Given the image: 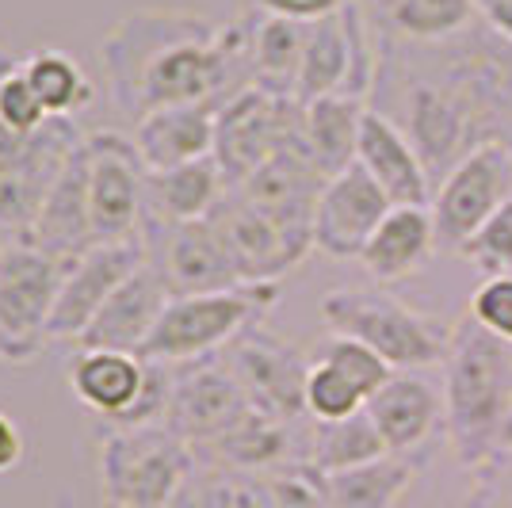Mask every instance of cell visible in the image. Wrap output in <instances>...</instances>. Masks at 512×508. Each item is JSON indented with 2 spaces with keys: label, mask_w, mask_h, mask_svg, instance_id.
<instances>
[{
  "label": "cell",
  "mask_w": 512,
  "mask_h": 508,
  "mask_svg": "<svg viewBox=\"0 0 512 508\" xmlns=\"http://www.w3.org/2000/svg\"><path fill=\"white\" fill-rule=\"evenodd\" d=\"M211 222L218 226L226 249L234 256L237 272L245 283H260V279H279L283 272H291L295 264L306 260V253L314 245H306L299 237L276 226L264 211H256L253 203H245L237 191H230L218 211L211 214Z\"/></svg>",
  "instance_id": "e0dca14e"
},
{
  "label": "cell",
  "mask_w": 512,
  "mask_h": 508,
  "mask_svg": "<svg viewBox=\"0 0 512 508\" xmlns=\"http://www.w3.org/2000/svg\"><path fill=\"white\" fill-rule=\"evenodd\" d=\"M226 363L237 375L241 390L260 413H272L279 421H310L306 417V375L310 360L287 340L272 337L268 329L253 325L249 333L226 348Z\"/></svg>",
  "instance_id": "5bb4252c"
},
{
  "label": "cell",
  "mask_w": 512,
  "mask_h": 508,
  "mask_svg": "<svg viewBox=\"0 0 512 508\" xmlns=\"http://www.w3.org/2000/svg\"><path fill=\"white\" fill-rule=\"evenodd\" d=\"M249 23H253V43H249L253 85L295 100V81H299L302 46H306V27L310 23L276 20V16H249Z\"/></svg>",
  "instance_id": "f546056e"
},
{
  "label": "cell",
  "mask_w": 512,
  "mask_h": 508,
  "mask_svg": "<svg viewBox=\"0 0 512 508\" xmlns=\"http://www.w3.org/2000/svg\"><path fill=\"white\" fill-rule=\"evenodd\" d=\"M169 302V283L146 260L115 295L107 298L104 310L92 318L77 348H115V352H134L138 356Z\"/></svg>",
  "instance_id": "ffe728a7"
},
{
  "label": "cell",
  "mask_w": 512,
  "mask_h": 508,
  "mask_svg": "<svg viewBox=\"0 0 512 508\" xmlns=\"http://www.w3.org/2000/svg\"><path fill=\"white\" fill-rule=\"evenodd\" d=\"M379 16L394 43L436 46L478 23V0H379Z\"/></svg>",
  "instance_id": "83f0119b"
},
{
  "label": "cell",
  "mask_w": 512,
  "mask_h": 508,
  "mask_svg": "<svg viewBox=\"0 0 512 508\" xmlns=\"http://www.w3.org/2000/svg\"><path fill=\"white\" fill-rule=\"evenodd\" d=\"M146 386V360L115 348H77L69 360V390L107 424H119Z\"/></svg>",
  "instance_id": "603a6c76"
},
{
  "label": "cell",
  "mask_w": 512,
  "mask_h": 508,
  "mask_svg": "<svg viewBox=\"0 0 512 508\" xmlns=\"http://www.w3.org/2000/svg\"><path fill=\"white\" fill-rule=\"evenodd\" d=\"M20 73L27 77V85L35 88L50 119H73L96 100V85L85 73V65L62 46H43V50L23 54Z\"/></svg>",
  "instance_id": "f1b7e54d"
},
{
  "label": "cell",
  "mask_w": 512,
  "mask_h": 508,
  "mask_svg": "<svg viewBox=\"0 0 512 508\" xmlns=\"http://www.w3.org/2000/svg\"><path fill=\"white\" fill-rule=\"evenodd\" d=\"M363 405H367V394L344 371L318 356L310 360V375H306V417L310 421H344V417L363 413Z\"/></svg>",
  "instance_id": "1f68e13d"
},
{
  "label": "cell",
  "mask_w": 512,
  "mask_h": 508,
  "mask_svg": "<svg viewBox=\"0 0 512 508\" xmlns=\"http://www.w3.org/2000/svg\"><path fill=\"white\" fill-rule=\"evenodd\" d=\"M512 402V344L463 314L451 321L444 360V432L455 459L478 470L497 455V432Z\"/></svg>",
  "instance_id": "7a4b0ae2"
},
{
  "label": "cell",
  "mask_w": 512,
  "mask_h": 508,
  "mask_svg": "<svg viewBox=\"0 0 512 508\" xmlns=\"http://www.w3.org/2000/svg\"><path fill=\"white\" fill-rule=\"evenodd\" d=\"M390 455L379 436V428L371 424L367 409L344 421H310V436H306V463L318 474H341V470H356L363 463H375Z\"/></svg>",
  "instance_id": "4dcf8cb0"
},
{
  "label": "cell",
  "mask_w": 512,
  "mask_h": 508,
  "mask_svg": "<svg viewBox=\"0 0 512 508\" xmlns=\"http://www.w3.org/2000/svg\"><path fill=\"white\" fill-rule=\"evenodd\" d=\"M470 474L474 482L463 508H512V455H493Z\"/></svg>",
  "instance_id": "8d00e7d4"
},
{
  "label": "cell",
  "mask_w": 512,
  "mask_h": 508,
  "mask_svg": "<svg viewBox=\"0 0 512 508\" xmlns=\"http://www.w3.org/2000/svg\"><path fill=\"white\" fill-rule=\"evenodd\" d=\"M65 264L35 241H0V363L27 367L50 344V314Z\"/></svg>",
  "instance_id": "8992f818"
},
{
  "label": "cell",
  "mask_w": 512,
  "mask_h": 508,
  "mask_svg": "<svg viewBox=\"0 0 512 508\" xmlns=\"http://www.w3.org/2000/svg\"><path fill=\"white\" fill-rule=\"evenodd\" d=\"M363 409L390 455H417L444 428V382L425 371H394Z\"/></svg>",
  "instance_id": "ac0fdd59"
},
{
  "label": "cell",
  "mask_w": 512,
  "mask_h": 508,
  "mask_svg": "<svg viewBox=\"0 0 512 508\" xmlns=\"http://www.w3.org/2000/svg\"><path fill=\"white\" fill-rule=\"evenodd\" d=\"M321 321L379 352L394 371H428L444 367L451 325L406 306L383 287H337L321 298Z\"/></svg>",
  "instance_id": "3957f363"
},
{
  "label": "cell",
  "mask_w": 512,
  "mask_h": 508,
  "mask_svg": "<svg viewBox=\"0 0 512 508\" xmlns=\"http://www.w3.org/2000/svg\"><path fill=\"white\" fill-rule=\"evenodd\" d=\"M478 20L512 46V0H478Z\"/></svg>",
  "instance_id": "ab89813d"
},
{
  "label": "cell",
  "mask_w": 512,
  "mask_h": 508,
  "mask_svg": "<svg viewBox=\"0 0 512 508\" xmlns=\"http://www.w3.org/2000/svg\"><path fill=\"white\" fill-rule=\"evenodd\" d=\"M192 447L165 424L111 428L100 444L107 508H169L192 474Z\"/></svg>",
  "instance_id": "5b68a950"
},
{
  "label": "cell",
  "mask_w": 512,
  "mask_h": 508,
  "mask_svg": "<svg viewBox=\"0 0 512 508\" xmlns=\"http://www.w3.org/2000/svg\"><path fill=\"white\" fill-rule=\"evenodd\" d=\"M379 65L383 46L375 43L363 0H356L337 16H325L306 27L295 100L310 104L321 96H352L367 104V96L379 85Z\"/></svg>",
  "instance_id": "52a82bcc"
},
{
  "label": "cell",
  "mask_w": 512,
  "mask_h": 508,
  "mask_svg": "<svg viewBox=\"0 0 512 508\" xmlns=\"http://www.w3.org/2000/svg\"><path fill=\"white\" fill-rule=\"evenodd\" d=\"M85 134L73 119H50L43 130L23 138L12 157H0V237H31L46 191L54 188L65 161L81 149Z\"/></svg>",
  "instance_id": "8fae6325"
},
{
  "label": "cell",
  "mask_w": 512,
  "mask_h": 508,
  "mask_svg": "<svg viewBox=\"0 0 512 508\" xmlns=\"http://www.w3.org/2000/svg\"><path fill=\"white\" fill-rule=\"evenodd\" d=\"M356 0H241L245 16H276V20L318 23L325 16H337Z\"/></svg>",
  "instance_id": "74e56055"
},
{
  "label": "cell",
  "mask_w": 512,
  "mask_h": 508,
  "mask_svg": "<svg viewBox=\"0 0 512 508\" xmlns=\"http://www.w3.org/2000/svg\"><path fill=\"white\" fill-rule=\"evenodd\" d=\"M27 241H35L43 253L54 260H77L88 245H96L92 237V211H88V153L85 142L81 149L65 161V169L58 172L54 188L46 191V203L39 211V222Z\"/></svg>",
  "instance_id": "7402d4cb"
},
{
  "label": "cell",
  "mask_w": 512,
  "mask_h": 508,
  "mask_svg": "<svg viewBox=\"0 0 512 508\" xmlns=\"http://www.w3.org/2000/svg\"><path fill=\"white\" fill-rule=\"evenodd\" d=\"M299 100L276 96L268 88H241L218 107V134H214V161L226 176V184L237 188L253 176L260 165H268L279 149H287L299 134Z\"/></svg>",
  "instance_id": "9c48e42d"
},
{
  "label": "cell",
  "mask_w": 512,
  "mask_h": 508,
  "mask_svg": "<svg viewBox=\"0 0 512 508\" xmlns=\"http://www.w3.org/2000/svg\"><path fill=\"white\" fill-rule=\"evenodd\" d=\"M386 191L360 169L348 165L344 172L329 176L314 207V249L333 260H360L363 245L379 230L390 214Z\"/></svg>",
  "instance_id": "2e32d148"
},
{
  "label": "cell",
  "mask_w": 512,
  "mask_h": 508,
  "mask_svg": "<svg viewBox=\"0 0 512 508\" xmlns=\"http://www.w3.org/2000/svg\"><path fill=\"white\" fill-rule=\"evenodd\" d=\"M314 356L325 363H333L337 371H344V375L367 394V402H371L386 386V379L394 375V367H390L379 352H371L367 344H360V340H352V337H341V333H329V337L321 340V348Z\"/></svg>",
  "instance_id": "d6a6232c"
},
{
  "label": "cell",
  "mask_w": 512,
  "mask_h": 508,
  "mask_svg": "<svg viewBox=\"0 0 512 508\" xmlns=\"http://www.w3.org/2000/svg\"><path fill=\"white\" fill-rule=\"evenodd\" d=\"M142 237H146L150 264L165 276L172 298L211 295V291H230L237 283H245L211 218L180 222V226L142 222Z\"/></svg>",
  "instance_id": "4fadbf2b"
},
{
  "label": "cell",
  "mask_w": 512,
  "mask_h": 508,
  "mask_svg": "<svg viewBox=\"0 0 512 508\" xmlns=\"http://www.w3.org/2000/svg\"><path fill=\"white\" fill-rule=\"evenodd\" d=\"M356 165H360L394 207H428L432 203V176H428L421 153L413 149L406 130L398 127L379 107H367L360 119V142H356Z\"/></svg>",
  "instance_id": "d6986e66"
},
{
  "label": "cell",
  "mask_w": 512,
  "mask_h": 508,
  "mask_svg": "<svg viewBox=\"0 0 512 508\" xmlns=\"http://www.w3.org/2000/svg\"><path fill=\"white\" fill-rule=\"evenodd\" d=\"M150 260L146 237L127 241H96L77 260L65 264L58 302L50 314V344H81L92 318L104 310V302Z\"/></svg>",
  "instance_id": "7c38bea8"
},
{
  "label": "cell",
  "mask_w": 512,
  "mask_h": 508,
  "mask_svg": "<svg viewBox=\"0 0 512 508\" xmlns=\"http://www.w3.org/2000/svg\"><path fill=\"white\" fill-rule=\"evenodd\" d=\"M497 455H512V402L505 421H501V432H497Z\"/></svg>",
  "instance_id": "60d3db41"
},
{
  "label": "cell",
  "mask_w": 512,
  "mask_h": 508,
  "mask_svg": "<svg viewBox=\"0 0 512 508\" xmlns=\"http://www.w3.org/2000/svg\"><path fill=\"white\" fill-rule=\"evenodd\" d=\"M253 409L226 360H199L176 367V386L165 413V428L188 447H203L230 432Z\"/></svg>",
  "instance_id": "9a60e30c"
},
{
  "label": "cell",
  "mask_w": 512,
  "mask_h": 508,
  "mask_svg": "<svg viewBox=\"0 0 512 508\" xmlns=\"http://www.w3.org/2000/svg\"><path fill=\"white\" fill-rule=\"evenodd\" d=\"M299 142L310 153V161L321 176H337L348 165H356V142H360V119L367 104L352 96H321L310 104H299Z\"/></svg>",
  "instance_id": "484cf974"
},
{
  "label": "cell",
  "mask_w": 512,
  "mask_h": 508,
  "mask_svg": "<svg viewBox=\"0 0 512 508\" xmlns=\"http://www.w3.org/2000/svg\"><path fill=\"white\" fill-rule=\"evenodd\" d=\"M279 291H283L279 279H260L211 295H176L138 356L169 367L214 360L241 333L264 321V314L279 302Z\"/></svg>",
  "instance_id": "277c9868"
},
{
  "label": "cell",
  "mask_w": 512,
  "mask_h": 508,
  "mask_svg": "<svg viewBox=\"0 0 512 508\" xmlns=\"http://www.w3.org/2000/svg\"><path fill=\"white\" fill-rule=\"evenodd\" d=\"M463 260L486 276H512V199L478 226V233L463 245Z\"/></svg>",
  "instance_id": "836d02e7"
},
{
  "label": "cell",
  "mask_w": 512,
  "mask_h": 508,
  "mask_svg": "<svg viewBox=\"0 0 512 508\" xmlns=\"http://www.w3.org/2000/svg\"><path fill=\"white\" fill-rule=\"evenodd\" d=\"M16 65H20V58H16L8 46H0V77H4V73H12Z\"/></svg>",
  "instance_id": "b9f144b4"
},
{
  "label": "cell",
  "mask_w": 512,
  "mask_h": 508,
  "mask_svg": "<svg viewBox=\"0 0 512 508\" xmlns=\"http://www.w3.org/2000/svg\"><path fill=\"white\" fill-rule=\"evenodd\" d=\"M512 199V142L493 138L474 146L432 191V226L440 253H463L478 226Z\"/></svg>",
  "instance_id": "ba28073f"
},
{
  "label": "cell",
  "mask_w": 512,
  "mask_h": 508,
  "mask_svg": "<svg viewBox=\"0 0 512 508\" xmlns=\"http://www.w3.org/2000/svg\"><path fill=\"white\" fill-rule=\"evenodd\" d=\"M88 153V211L96 241L142 237L146 222V165L130 134L96 130L85 138Z\"/></svg>",
  "instance_id": "30bf717a"
},
{
  "label": "cell",
  "mask_w": 512,
  "mask_h": 508,
  "mask_svg": "<svg viewBox=\"0 0 512 508\" xmlns=\"http://www.w3.org/2000/svg\"><path fill=\"white\" fill-rule=\"evenodd\" d=\"M226 195H230V184L218 169L214 153L176 169L146 172V222H161V226L203 222L218 211Z\"/></svg>",
  "instance_id": "cb8c5ba5"
},
{
  "label": "cell",
  "mask_w": 512,
  "mask_h": 508,
  "mask_svg": "<svg viewBox=\"0 0 512 508\" xmlns=\"http://www.w3.org/2000/svg\"><path fill=\"white\" fill-rule=\"evenodd\" d=\"M27 455V440H23V428L12 413L0 409V474H12Z\"/></svg>",
  "instance_id": "f35d334b"
},
{
  "label": "cell",
  "mask_w": 512,
  "mask_h": 508,
  "mask_svg": "<svg viewBox=\"0 0 512 508\" xmlns=\"http://www.w3.org/2000/svg\"><path fill=\"white\" fill-rule=\"evenodd\" d=\"M50 123V115H46V107L39 104V96H35V88L27 85V77L20 73V65L12 69V73H4L0 77V127L12 130V134H35V130H43Z\"/></svg>",
  "instance_id": "e575fe53"
},
{
  "label": "cell",
  "mask_w": 512,
  "mask_h": 508,
  "mask_svg": "<svg viewBox=\"0 0 512 508\" xmlns=\"http://www.w3.org/2000/svg\"><path fill=\"white\" fill-rule=\"evenodd\" d=\"M253 23H218L188 4H142L100 43L107 104L130 127L150 111L226 104L253 85Z\"/></svg>",
  "instance_id": "6da1fadb"
},
{
  "label": "cell",
  "mask_w": 512,
  "mask_h": 508,
  "mask_svg": "<svg viewBox=\"0 0 512 508\" xmlns=\"http://www.w3.org/2000/svg\"><path fill=\"white\" fill-rule=\"evenodd\" d=\"M421 470L425 459L417 455H383L356 470L325 474V493L333 508H398Z\"/></svg>",
  "instance_id": "4316f807"
},
{
  "label": "cell",
  "mask_w": 512,
  "mask_h": 508,
  "mask_svg": "<svg viewBox=\"0 0 512 508\" xmlns=\"http://www.w3.org/2000/svg\"><path fill=\"white\" fill-rule=\"evenodd\" d=\"M467 314L486 333L512 344V276H486L467 302Z\"/></svg>",
  "instance_id": "d590c367"
},
{
  "label": "cell",
  "mask_w": 512,
  "mask_h": 508,
  "mask_svg": "<svg viewBox=\"0 0 512 508\" xmlns=\"http://www.w3.org/2000/svg\"><path fill=\"white\" fill-rule=\"evenodd\" d=\"M436 249V226L428 207H390L379 230L363 245L360 264L375 283H402L417 276Z\"/></svg>",
  "instance_id": "d4e9b609"
},
{
  "label": "cell",
  "mask_w": 512,
  "mask_h": 508,
  "mask_svg": "<svg viewBox=\"0 0 512 508\" xmlns=\"http://www.w3.org/2000/svg\"><path fill=\"white\" fill-rule=\"evenodd\" d=\"M214 134H218V104L161 107L130 127V138L146 172L176 169L199 157H211Z\"/></svg>",
  "instance_id": "44dd1931"
}]
</instances>
